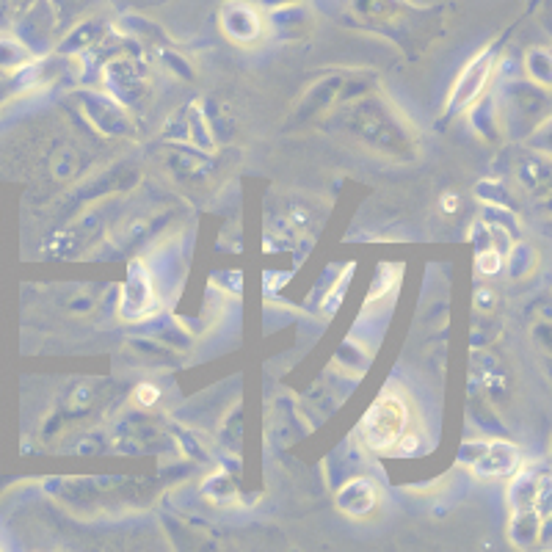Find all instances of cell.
I'll return each mask as SVG.
<instances>
[{
  "label": "cell",
  "instance_id": "4",
  "mask_svg": "<svg viewBox=\"0 0 552 552\" xmlns=\"http://www.w3.org/2000/svg\"><path fill=\"white\" fill-rule=\"evenodd\" d=\"M337 503H340L345 514L362 517V514H368L376 506V489H373L370 481L348 483L343 492H340V497H337Z\"/></svg>",
  "mask_w": 552,
  "mask_h": 552
},
{
  "label": "cell",
  "instance_id": "2",
  "mask_svg": "<svg viewBox=\"0 0 552 552\" xmlns=\"http://www.w3.org/2000/svg\"><path fill=\"white\" fill-rule=\"evenodd\" d=\"M489 75H492V56L489 53H481V56H475L464 67V72L459 75V81L453 86V92H450L448 108H467L472 100H478V94L486 89V83H489Z\"/></svg>",
  "mask_w": 552,
  "mask_h": 552
},
{
  "label": "cell",
  "instance_id": "3",
  "mask_svg": "<svg viewBox=\"0 0 552 552\" xmlns=\"http://www.w3.org/2000/svg\"><path fill=\"white\" fill-rule=\"evenodd\" d=\"M517 464V448H511L506 442H492V445H486L481 459L472 461V470L483 475V478H506V475L517 470Z\"/></svg>",
  "mask_w": 552,
  "mask_h": 552
},
{
  "label": "cell",
  "instance_id": "1",
  "mask_svg": "<svg viewBox=\"0 0 552 552\" xmlns=\"http://www.w3.org/2000/svg\"><path fill=\"white\" fill-rule=\"evenodd\" d=\"M409 426V409L406 401L395 392H384L379 401L370 406L362 417V439L373 450H392L401 445L403 434Z\"/></svg>",
  "mask_w": 552,
  "mask_h": 552
},
{
  "label": "cell",
  "instance_id": "5",
  "mask_svg": "<svg viewBox=\"0 0 552 552\" xmlns=\"http://www.w3.org/2000/svg\"><path fill=\"white\" fill-rule=\"evenodd\" d=\"M138 268H141V263H136L130 268V279H127L125 290H122V299L133 296V304L122 307V315H125V318H141V315H147V312L152 310V304H155V290L150 288V279L144 282V288H138Z\"/></svg>",
  "mask_w": 552,
  "mask_h": 552
},
{
  "label": "cell",
  "instance_id": "7",
  "mask_svg": "<svg viewBox=\"0 0 552 552\" xmlns=\"http://www.w3.org/2000/svg\"><path fill=\"white\" fill-rule=\"evenodd\" d=\"M136 398H138V403H141V406H152V403L161 398V392L155 390L152 384H138Z\"/></svg>",
  "mask_w": 552,
  "mask_h": 552
},
{
  "label": "cell",
  "instance_id": "6",
  "mask_svg": "<svg viewBox=\"0 0 552 552\" xmlns=\"http://www.w3.org/2000/svg\"><path fill=\"white\" fill-rule=\"evenodd\" d=\"M478 271L481 274H497L500 271V254L489 252V254H478Z\"/></svg>",
  "mask_w": 552,
  "mask_h": 552
},
{
  "label": "cell",
  "instance_id": "8",
  "mask_svg": "<svg viewBox=\"0 0 552 552\" xmlns=\"http://www.w3.org/2000/svg\"><path fill=\"white\" fill-rule=\"evenodd\" d=\"M445 210H450V213L456 210V196H453V194L445 196Z\"/></svg>",
  "mask_w": 552,
  "mask_h": 552
}]
</instances>
